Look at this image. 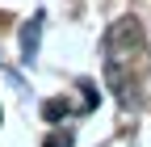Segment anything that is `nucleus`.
I'll return each instance as SVG.
<instances>
[{
	"instance_id": "f257e3e1",
	"label": "nucleus",
	"mask_w": 151,
	"mask_h": 147,
	"mask_svg": "<svg viewBox=\"0 0 151 147\" xmlns=\"http://www.w3.org/2000/svg\"><path fill=\"white\" fill-rule=\"evenodd\" d=\"M46 147H67V135H55V139H46Z\"/></svg>"
}]
</instances>
